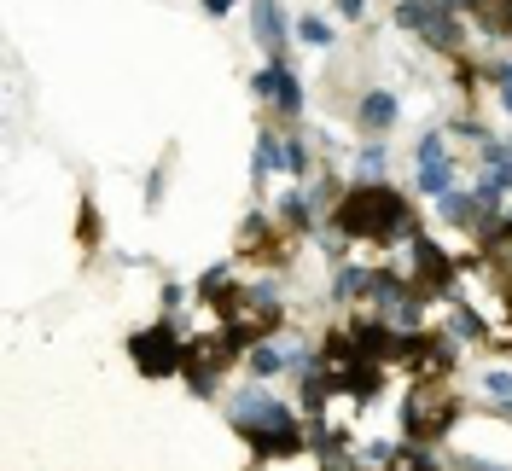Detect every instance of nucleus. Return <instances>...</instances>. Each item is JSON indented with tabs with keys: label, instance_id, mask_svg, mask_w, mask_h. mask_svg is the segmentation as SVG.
I'll return each instance as SVG.
<instances>
[{
	"label": "nucleus",
	"instance_id": "obj_1",
	"mask_svg": "<svg viewBox=\"0 0 512 471\" xmlns=\"http://www.w3.org/2000/svg\"><path fill=\"white\" fill-rule=\"evenodd\" d=\"M326 227L344 233L350 245L402 251V245L419 233V216H414V198H408L402 187H390V181H350L344 198L332 204Z\"/></svg>",
	"mask_w": 512,
	"mask_h": 471
},
{
	"label": "nucleus",
	"instance_id": "obj_2",
	"mask_svg": "<svg viewBox=\"0 0 512 471\" xmlns=\"http://www.w3.org/2000/svg\"><path fill=\"white\" fill-rule=\"evenodd\" d=\"M466 419V396L460 378H408L402 396V442H437L443 448Z\"/></svg>",
	"mask_w": 512,
	"mask_h": 471
},
{
	"label": "nucleus",
	"instance_id": "obj_3",
	"mask_svg": "<svg viewBox=\"0 0 512 471\" xmlns=\"http://www.w3.org/2000/svg\"><path fill=\"white\" fill-rule=\"evenodd\" d=\"M390 24L408 30L414 41H425L437 59L472 53V18H460L454 6H443V0H396V6H390Z\"/></svg>",
	"mask_w": 512,
	"mask_h": 471
},
{
	"label": "nucleus",
	"instance_id": "obj_4",
	"mask_svg": "<svg viewBox=\"0 0 512 471\" xmlns=\"http://www.w3.org/2000/svg\"><path fill=\"white\" fill-rule=\"evenodd\" d=\"M187 338H192V326L181 314H158L152 326H134V338H128L134 373L140 378H175L181 361H187Z\"/></svg>",
	"mask_w": 512,
	"mask_h": 471
},
{
	"label": "nucleus",
	"instance_id": "obj_5",
	"mask_svg": "<svg viewBox=\"0 0 512 471\" xmlns=\"http://www.w3.org/2000/svg\"><path fill=\"white\" fill-rule=\"evenodd\" d=\"M402 268H408L414 291H419V297H431V303L454 297V280L466 274V268H460V256L448 251V245L437 239V233H425V227H419L414 239L402 245Z\"/></svg>",
	"mask_w": 512,
	"mask_h": 471
},
{
	"label": "nucleus",
	"instance_id": "obj_6",
	"mask_svg": "<svg viewBox=\"0 0 512 471\" xmlns=\"http://www.w3.org/2000/svg\"><path fill=\"white\" fill-rule=\"evenodd\" d=\"M460 187V157H454V140L448 128H425L414 140V198H443V192Z\"/></svg>",
	"mask_w": 512,
	"mask_h": 471
},
{
	"label": "nucleus",
	"instance_id": "obj_7",
	"mask_svg": "<svg viewBox=\"0 0 512 471\" xmlns=\"http://www.w3.org/2000/svg\"><path fill=\"white\" fill-rule=\"evenodd\" d=\"M251 94L262 99V111H274V123H303V111H309V88H303V76L291 70V59H268L262 70L251 76Z\"/></svg>",
	"mask_w": 512,
	"mask_h": 471
},
{
	"label": "nucleus",
	"instance_id": "obj_8",
	"mask_svg": "<svg viewBox=\"0 0 512 471\" xmlns=\"http://www.w3.org/2000/svg\"><path fill=\"white\" fill-rule=\"evenodd\" d=\"M251 35L268 59H291V47H297V18L286 12V0H251Z\"/></svg>",
	"mask_w": 512,
	"mask_h": 471
},
{
	"label": "nucleus",
	"instance_id": "obj_9",
	"mask_svg": "<svg viewBox=\"0 0 512 471\" xmlns=\"http://www.w3.org/2000/svg\"><path fill=\"white\" fill-rule=\"evenodd\" d=\"M268 175H286V181H291V128L286 123H262V128H256L251 187L268 192Z\"/></svg>",
	"mask_w": 512,
	"mask_h": 471
},
{
	"label": "nucleus",
	"instance_id": "obj_10",
	"mask_svg": "<svg viewBox=\"0 0 512 471\" xmlns=\"http://www.w3.org/2000/svg\"><path fill=\"white\" fill-rule=\"evenodd\" d=\"M239 373L256 378V384H280V378H291V344L286 338H262V344H251L245 361H239Z\"/></svg>",
	"mask_w": 512,
	"mask_h": 471
},
{
	"label": "nucleus",
	"instance_id": "obj_11",
	"mask_svg": "<svg viewBox=\"0 0 512 471\" xmlns=\"http://www.w3.org/2000/svg\"><path fill=\"white\" fill-rule=\"evenodd\" d=\"M437 221H443L448 233H466V239H478V227L489 221V210L478 204V192L472 187H454L437 198Z\"/></svg>",
	"mask_w": 512,
	"mask_h": 471
},
{
	"label": "nucleus",
	"instance_id": "obj_12",
	"mask_svg": "<svg viewBox=\"0 0 512 471\" xmlns=\"http://www.w3.org/2000/svg\"><path fill=\"white\" fill-rule=\"evenodd\" d=\"M268 210H274V221L286 227L291 239H315L320 233V216H315V204L303 198V187H274V204Z\"/></svg>",
	"mask_w": 512,
	"mask_h": 471
},
{
	"label": "nucleus",
	"instance_id": "obj_13",
	"mask_svg": "<svg viewBox=\"0 0 512 471\" xmlns=\"http://www.w3.org/2000/svg\"><path fill=\"white\" fill-rule=\"evenodd\" d=\"M355 123H361V134H390V128L402 123V99L390 94V88H361Z\"/></svg>",
	"mask_w": 512,
	"mask_h": 471
},
{
	"label": "nucleus",
	"instance_id": "obj_14",
	"mask_svg": "<svg viewBox=\"0 0 512 471\" xmlns=\"http://www.w3.org/2000/svg\"><path fill=\"white\" fill-rule=\"evenodd\" d=\"M472 30H478L489 47H507L512 41V0H483V12L472 18Z\"/></svg>",
	"mask_w": 512,
	"mask_h": 471
},
{
	"label": "nucleus",
	"instance_id": "obj_15",
	"mask_svg": "<svg viewBox=\"0 0 512 471\" xmlns=\"http://www.w3.org/2000/svg\"><path fill=\"white\" fill-rule=\"evenodd\" d=\"M384 169H390V146H384L379 134H367L355 146V181H384Z\"/></svg>",
	"mask_w": 512,
	"mask_h": 471
},
{
	"label": "nucleus",
	"instance_id": "obj_16",
	"mask_svg": "<svg viewBox=\"0 0 512 471\" xmlns=\"http://www.w3.org/2000/svg\"><path fill=\"white\" fill-rule=\"evenodd\" d=\"M297 47H309V53H332V47H338V30H332V18H320V12H303V18H297Z\"/></svg>",
	"mask_w": 512,
	"mask_h": 471
},
{
	"label": "nucleus",
	"instance_id": "obj_17",
	"mask_svg": "<svg viewBox=\"0 0 512 471\" xmlns=\"http://www.w3.org/2000/svg\"><path fill=\"white\" fill-rule=\"evenodd\" d=\"M76 245H82L88 256H94L99 245H105V216H99L94 198H82V204H76Z\"/></svg>",
	"mask_w": 512,
	"mask_h": 471
},
{
	"label": "nucleus",
	"instance_id": "obj_18",
	"mask_svg": "<svg viewBox=\"0 0 512 471\" xmlns=\"http://www.w3.org/2000/svg\"><path fill=\"white\" fill-rule=\"evenodd\" d=\"M396 471H448V460H443V448H437V442H402Z\"/></svg>",
	"mask_w": 512,
	"mask_h": 471
},
{
	"label": "nucleus",
	"instance_id": "obj_19",
	"mask_svg": "<svg viewBox=\"0 0 512 471\" xmlns=\"http://www.w3.org/2000/svg\"><path fill=\"white\" fill-rule=\"evenodd\" d=\"M396 454H402V437H367V442H355V460H361V466H396Z\"/></svg>",
	"mask_w": 512,
	"mask_h": 471
},
{
	"label": "nucleus",
	"instance_id": "obj_20",
	"mask_svg": "<svg viewBox=\"0 0 512 471\" xmlns=\"http://www.w3.org/2000/svg\"><path fill=\"white\" fill-rule=\"evenodd\" d=\"M489 94L512 117V59H489Z\"/></svg>",
	"mask_w": 512,
	"mask_h": 471
},
{
	"label": "nucleus",
	"instance_id": "obj_21",
	"mask_svg": "<svg viewBox=\"0 0 512 471\" xmlns=\"http://www.w3.org/2000/svg\"><path fill=\"white\" fill-rule=\"evenodd\" d=\"M478 384H483V396H489V402H512V367H501V361H495V367H483Z\"/></svg>",
	"mask_w": 512,
	"mask_h": 471
},
{
	"label": "nucleus",
	"instance_id": "obj_22",
	"mask_svg": "<svg viewBox=\"0 0 512 471\" xmlns=\"http://www.w3.org/2000/svg\"><path fill=\"white\" fill-rule=\"evenodd\" d=\"M163 175H169V163H158V169L146 175V210H158L163 204Z\"/></svg>",
	"mask_w": 512,
	"mask_h": 471
},
{
	"label": "nucleus",
	"instance_id": "obj_23",
	"mask_svg": "<svg viewBox=\"0 0 512 471\" xmlns=\"http://www.w3.org/2000/svg\"><path fill=\"white\" fill-rule=\"evenodd\" d=\"M332 12H338L344 24H367V0H332Z\"/></svg>",
	"mask_w": 512,
	"mask_h": 471
},
{
	"label": "nucleus",
	"instance_id": "obj_24",
	"mask_svg": "<svg viewBox=\"0 0 512 471\" xmlns=\"http://www.w3.org/2000/svg\"><path fill=\"white\" fill-rule=\"evenodd\" d=\"M233 6H239V0H198V12H204V18H227Z\"/></svg>",
	"mask_w": 512,
	"mask_h": 471
}]
</instances>
